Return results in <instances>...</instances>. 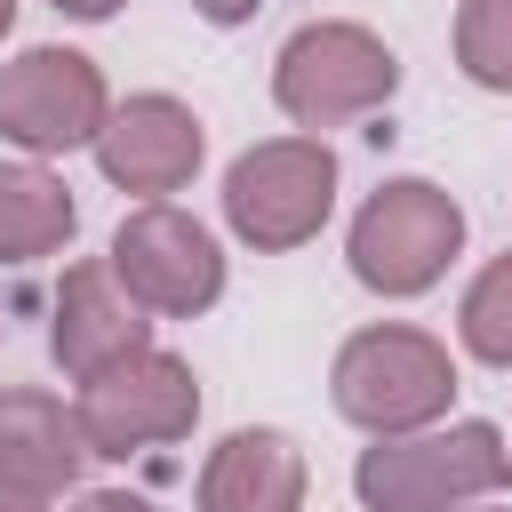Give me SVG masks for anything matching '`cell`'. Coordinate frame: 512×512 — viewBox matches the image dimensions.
Wrapping results in <instances>:
<instances>
[{
  "label": "cell",
  "mask_w": 512,
  "mask_h": 512,
  "mask_svg": "<svg viewBox=\"0 0 512 512\" xmlns=\"http://www.w3.org/2000/svg\"><path fill=\"white\" fill-rule=\"evenodd\" d=\"M304 448L280 424H240L200 464V512H304Z\"/></svg>",
  "instance_id": "11"
},
{
  "label": "cell",
  "mask_w": 512,
  "mask_h": 512,
  "mask_svg": "<svg viewBox=\"0 0 512 512\" xmlns=\"http://www.w3.org/2000/svg\"><path fill=\"white\" fill-rule=\"evenodd\" d=\"M72 512H160V504L152 496H128V488H88Z\"/></svg>",
  "instance_id": "16"
},
{
  "label": "cell",
  "mask_w": 512,
  "mask_h": 512,
  "mask_svg": "<svg viewBox=\"0 0 512 512\" xmlns=\"http://www.w3.org/2000/svg\"><path fill=\"white\" fill-rule=\"evenodd\" d=\"M400 88V56L384 48V32L352 24V16H320V24H296L272 56V104L304 128V136H328L344 120H368L384 112Z\"/></svg>",
  "instance_id": "3"
},
{
  "label": "cell",
  "mask_w": 512,
  "mask_h": 512,
  "mask_svg": "<svg viewBox=\"0 0 512 512\" xmlns=\"http://www.w3.org/2000/svg\"><path fill=\"white\" fill-rule=\"evenodd\" d=\"M112 272H120V288H128L152 320H192V312H208V304L224 296V248H216V232H208L192 208H176V200H144V208L120 216V232H112Z\"/></svg>",
  "instance_id": "7"
},
{
  "label": "cell",
  "mask_w": 512,
  "mask_h": 512,
  "mask_svg": "<svg viewBox=\"0 0 512 512\" xmlns=\"http://www.w3.org/2000/svg\"><path fill=\"white\" fill-rule=\"evenodd\" d=\"M8 24H16V0H0V40H8Z\"/></svg>",
  "instance_id": "20"
},
{
  "label": "cell",
  "mask_w": 512,
  "mask_h": 512,
  "mask_svg": "<svg viewBox=\"0 0 512 512\" xmlns=\"http://www.w3.org/2000/svg\"><path fill=\"white\" fill-rule=\"evenodd\" d=\"M456 336L480 368H512V248L472 272V288L456 304Z\"/></svg>",
  "instance_id": "14"
},
{
  "label": "cell",
  "mask_w": 512,
  "mask_h": 512,
  "mask_svg": "<svg viewBox=\"0 0 512 512\" xmlns=\"http://www.w3.org/2000/svg\"><path fill=\"white\" fill-rule=\"evenodd\" d=\"M456 72L488 96H512V0H464L456 8Z\"/></svg>",
  "instance_id": "15"
},
{
  "label": "cell",
  "mask_w": 512,
  "mask_h": 512,
  "mask_svg": "<svg viewBox=\"0 0 512 512\" xmlns=\"http://www.w3.org/2000/svg\"><path fill=\"white\" fill-rule=\"evenodd\" d=\"M72 408H80L88 448H96V456H112V464H128L136 448L192 440V424H200V376H192V360H176V352L144 344V352H128L120 368L88 376Z\"/></svg>",
  "instance_id": "8"
},
{
  "label": "cell",
  "mask_w": 512,
  "mask_h": 512,
  "mask_svg": "<svg viewBox=\"0 0 512 512\" xmlns=\"http://www.w3.org/2000/svg\"><path fill=\"white\" fill-rule=\"evenodd\" d=\"M488 512H512V504H488Z\"/></svg>",
  "instance_id": "21"
},
{
  "label": "cell",
  "mask_w": 512,
  "mask_h": 512,
  "mask_svg": "<svg viewBox=\"0 0 512 512\" xmlns=\"http://www.w3.org/2000/svg\"><path fill=\"white\" fill-rule=\"evenodd\" d=\"M88 432L80 408H64L56 392H0V480L32 488V496H64L88 472Z\"/></svg>",
  "instance_id": "12"
},
{
  "label": "cell",
  "mask_w": 512,
  "mask_h": 512,
  "mask_svg": "<svg viewBox=\"0 0 512 512\" xmlns=\"http://www.w3.org/2000/svg\"><path fill=\"white\" fill-rule=\"evenodd\" d=\"M88 152H96V168H104L112 192L168 200V192H184V184L200 176L208 128H200V112H192L184 96H160V88H152V96L112 104V120H104V136H96Z\"/></svg>",
  "instance_id": "9"
},
{
  "label": "cell",
  "mask_w": 512,
  "mask_h": 512,
  "mask_svg": "<svg viewBox=\"0 0 512 512\" xmlns=\"http://www.w3.org/2000/svg\"><path fill=\"white\" fill-rule=\"evenodd\" d=\"M80 232V200L48 160H0V264H40Z\"/></svg>",
  "instance_id": "13"
},
{
  "label": "cell",
  "mask_w": 512,
  "mask_h": 512,
  "mask_svg": "<svg viewBox=\"0 0 512 512\" xmlns=\"http://www.w3.org/2000/svg\"><path fill=\"white\" fill-rule=\"evenodd\" d=\"M456 248H464V208L432 176H384L344 232L352 280L368 296H424L456 264Z\"/></svg>",
  "instance_id": "4"
},
{
  "label": "cell",
  "mask_w": 512,
  "mask_h": 512,
  "mask_svg": "<svg viewBox=\"0 0 512 512\" xmlns=\"http://www.w3.org/2000/svg\"><path fill=\"white\" fill-rule=\"evenodd\" d=\"M504 488H512V448L488 416L376 440L352 464L360 512H464V504H488Z\"/></svg>",
  "instance_id": "2"
},
{
  "label": "cell",
  "mask_w": 512,
  "mask_h": 512,
  "mask_svg": "<svg viewBox=\"0 0 512 512\" xmlns=\"http://www.w3.org/2000/svg\"><path fill=\"white\" fill-rule=\"evenodd\" d=\"M56 16H72V24H104V16H120L128 0H48Z\"/></svg>",
  "instance_id": "17"
},
{
  "label": "cell",
  "mask_w": 512,
  "mask_h": 512,
  "mask_svg": "<svg viewBox=\"0 0 512 512\" xmlns=\"http://www.w3.org/2000/svg\"><path fill=\"white\" fill-rule=\"evenodd\" d=\"M336 216V152L328 136H264L224 168V224L256 256L304 248Z\"/></svg>",
  "instance_id": "5"
},
{
  "label": "cell",
  "mask_w": 512,
  "mask_h": 512,
  "mask_svg": "<svg viewBox=\"0 0 512 512\" xmlns=\"http://www.w3.org/2000/svg\"><path fill=\"white\" fill-rule=\"evenodd\" d=\"M144 344H152V312L120 288L112 256L72 264L64 288H56V312H48V352H56V368H64L72 384H88V376L120 368V360L144 352Z\"/></svg>",
  "instance_id": "10"
},
{
  "label": "cell",
  "mask_w": 512,
  "mask_h": 512,
  "mask_svg": "<svg viewBox=\"0 0 512 512\" xmlns=\"http://www.w3.org/2000/svg\"><path fill=\"white\" fill-rule=\"evenodd\" d=\"M328 400L344 424H360L368 440H400V432H432L456 400V352L432 336V328H408V320H376V328H352L336 344V368H328Z\"/></svg>",
  "instance_id": "1"
},
{
  "label": "cell",
  "mask_w": 512,
  "mask_h": 512,
  "mask_svg": "<svg viewBox=\"0 0 512 512\" xmlns=\"http://www.w3.org/2000/svg\"><path fill=\"white\" fill-rule=\"evenodd\" d=\"M104 120H112V88H104L96 56H80L64 40H40V48L0 64V136L24 160L80 152V144L104 136Z\"/></svg>",
  "instance_id": "6"
},
{
  "label": "cell",
  "mask_w": 512,
  "mask_h": 512,
  "mask_svg": "<svg viewBox=\"0 0 512 512\" xmlns=\"http://www.w3.org/2000/svg\"><path fill=\"white\" fill-rule=\"evenodd\" d=\"M192 8H200L208 24H248V16H256V0H192Z\"/></svg>",
  "instance_id": "18"
},
{
  "label": "cell",
  "mask_w": 512,
  "mask_h": 512,
  "mask_svg": "<svg viewBox=\"0 0 512 512\" xmlns=\"http://www.w3.org/2000/svg\"><path fill=\"white\" fill-rule=\"evenodd\" d=\"M0 512H48V496H32V488H8V480H0Z\"/></svg>",
  "instance_id": "19"
}]
</instances>
